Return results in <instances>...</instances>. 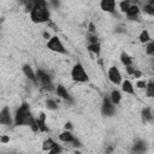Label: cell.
I'll return each mask as SVG.
<instances>
[{
	"label": "cell",
	"instance_id": "1",
	"mask_svg": "<svg viewBox=\"0 0 154 154\" xmlns=\"http://www.w3.org/2000/svg\"><path fill=\"white\" fill-rule=\"evenodd\" d=\"M15 123L16 125H29V126H31L35 123V119L31 116L29 105L27 102H23L22 106H19V108L17 110L15 116Z\"/></svg>",
	"mask_w": 154,
	"mask_h": 154
},
{
	"label": "cell",
	"instance_id": "2",
	"mask_svg": "<svg viewBox=\"0 0 154 154\" xmlns=\"http://www.w3.org/2000/svg\"><path fill=\"white\" fill-rule=\"evenodd\" d=\"M35 5V4H34ZM30 18L34 23H43L49 19V12L47 6H36L30 12Z\"/></svg>",
	"mask_w": 154,
	"mask_h": 154
},
{
	"label": "cell",
	"instance_id": "3",
	"mask_svg": "<svg viewBox=\"0 0 154 154\" xmlns=\"http://www.w3.org/2000/svg\"><path fill=\"white\" fill-rule=\"evenodd\" d=\"M71 76H72V80L75 82H81V83H84V82H88V75L84 70V67L81 65V64H76L73 67H72V71H71Z\"/></svg>",
	"mask_w": 154,
	"mask_h": 154
},
{
	"label": "cell",
	"instance_id": "4",
	"mask_svg": "<svg viewBox=\"0 0 154 154\" xmlns=\"http://www.w3.org/2000/svg\"><path fill=\"white\" fill-rule=\"evenodd\" d=\"M37 80L41 83V86H42L43 89H46V90H53V84H52L51 76L47 72H45L42 70H39L37 71Z\"/></svg>",
	"mask_w": 154,
	"mask_h": 154
},
{
	"label": "cell",
	"instance_id": "5",
	"mask_svg": "<svg viewBox=\"0 0 154 154\" xmlns=\"http://www.w3.org/2000/svg\"><path fill=\"white\" fill-rule=\"evenodd\" d=\"M47 47H48L51 51L57 52V53H66V49H65L64 45L61 43V41H60V39H59L58 36L51 37V40H48Z\"/></svg>",
	"mask_w": 154,
	"mask_h": 154
},
{
	"label": "cell",
	"instance_id": "6",
	"mask_svg": "<svg viewBox=\"0 0 154 154\" xmlns=\"http://www.w3.org/2000/svg\"><path fill=\"white\" fill-rule=\"evenodd\" d=\"M114 112H116L114 104L111 101V99L104 98V101H102V114L107 116V117H111V116L114 114Z\"/></svg>",
	"mask_w": 154,
	"mask_h": 154
},
{
	"label": "cell",
	"instance_id": "7",
	"mask_svg": "<svg viewBox=\"0 0 154 154\" xmlns=\"http://www.w3.org/2000/svg\"><path fill=\"white\" fill-rule=\"evenodd\" d=\"M108 78L113 84H120L122 83V75L118 70V67L112 66L108 70Z\"/></svg>",
	"mask_w": 154,
	"mask_h": 154
},
{
	"label": "cell",
	"instance_id": "8",
	"mask_svg": "<svg viewBox=\"0 0 154 154\" xmlns=\"http://www.w3.org/2000/svg\"><path fill=\"white\" fill-rule=\"evenodd\" d=\"M0 123H1L3 125H11L12 120H11V117H10L9 107H4L1 113H0Z\"/></svg>",
	"mask_w": 154,
	"mask_h": 154
},
{
	"label": "cell",
	"instance_id": "9",
	"mask_svg": "<svg viewBox=\"0 0 154 154\" xmlns=\"http://www.w3.org/2000/svg\"><path fill=\"white\" fill-rule=\"evenodd\" d=\"M100 6H101V9L104 11L113 13L114 12V9H116V1H114V0H102Z\"/></svg>",
	"mask_w": 154,
	"mask_h": 154
},
{
	"label": "cell",
	"instance_id": "10",
	"mask_svg": "<svg viewBox=\"0 0 154 154\" xmlns=\"http://www.w3.org/2000/svg\"><path fill=\"white\" fill-rule=\"evenodd\" d=\"M146 149H147L146 142H144V141H137V142L132 146L131 152H132V154H144Z\"/></svg>",
	"mask_w": 154,
	"mask_h": 154
},
{
	"label": "cell",
	"instance_id": "11",
	"mask_svg": "<svg viewBox=\"0 0 154 154\" xmlns=\"http://www.w3.org/2000/svg\"><path fill=\"white\" fill-rule=\"evenodd\" d=\"M23 72L29 80H31L34 83H37V77L35 76V73H34V71H33L30 65H23Z\"/></svg>",
	"mask_w": 154,
	"mask_h": 154
},
{
	"label": "cell",
	"instance_id": "12",
	"mask_svg": "<svg viewBox=\"0 0 154 154\" xmlns=\"http://www.w3.org/2000/svg\"><path fill=\"white\" fill-rule=\"evenodd\" d=\"M55 92H57V95H58V96H60L61 99H64V100H67V101L72 102V99H71L70 94L67 93V90L65 89V87H63V86H58V87H57V89H55Z\"/></svg>",
	"mask_w": 154,
	"mask_h": 154
},
{
	"label": "cell",
	"instance_id": "13",
	"mask_svg": "<svg viewBox=\"0 0 154 154\" xmlns=\"http://www.w3.org/2000/svg\"><path fill=\"white\" fill-rule=\"evenodd\" d=\"M153 119H154V116H153L152 110H150L149 107L144 108V110L142 111V120H143V123H147V122L152 123Z\"/></svg>",
	"mask_w": 154,
	"mask_h": 154
},
{
	"label": "cell",
	"instance_id": "14",
	"mask_svg": "<svg viewBox=\"0 0 154 154\" xmlns=\"http://www.w3.org/2000/svg\"><path fill=\"white\" fill-rule=\"evenodd\" d=\"M140 13V9H138V6H136V5H131L130 6V9L128 10V12H126V16L129 17V19H134V18H136V16Z\"/></svg>",
	"mask_w": 154,
	"mask_h": 154
},
{
	"label": "cell",
	"instance_id": "15",
	"mask_svg": "<svg viewBox=\"0 0 154 154\" xmlns=\"http://www.w3.org/2000/svg\"><path fill=\"white\" fill-rule=\"evenodd\" d=\"M122 89H123V92H125V93H128V94H134V93H135L134 87H132V83H131L130 81H128V80H125V81L122 83Z\"/></svg>",
	"mask_w": 154,
	"mask_h": 154
},
{
	"label": "cell",
	"instance_id": "16",
	"mask_svg": "<svg viewBox=\"0 0 154 154\" xmlns=\"http://www.w3.org/2000/svg\"><path fill=\"white\" fill-rule=\"evenodd\" d=\"M59 140L63 141V142H72L75 140V137H73V135L70 131L66 130V131H64V132H61L59 135Z\"/></svg>",
	"mask_w": 154,
	"mask_h": 154
},
{
	"label": "cell",
	"instance_id": "17",
	"mask_svg": "<svg viewBox=\"0 0 154 154\" xmlns=\"http://www.w3.org/2000/svg\"><path fill=\"white\" fill-rule=\"evenodd\" d=\"M57 146V143L52 140V138H48V140H46L45 142H43V144H42V150H45V152H49L52 148H54Z\"/></svg>",
	"mask_w": 154,
	"mask_h": 154
},
{
	"label": "cell",
	"instance_id": "18",
	"mask_svg": "<svg viewBox=\"0 0 154 154\" xmlns=\"http://www.w3.org/2000/svg\"><path fill=\"white\" fill-rule=\"evenodd\" d=\"M111 101L114 104V105H118L119 102H120V100H122V95H120V92H118V90H112V93H111Z\"/></svg>",
	"mask_w": 154,
	"mask_h": 154
},
{
	"label": "cell",
	"instance_id": "19",
	"mask_svg": "<svg viewBox=\"0 0 154 154\" xmlns=\"http://www.w3.org/2000/svg\"><path fill=\"white\" fill-rule=\"evenodd\" d=\"M120 60H122V63L125 65V66H130V65H132V59L125 53V52H123L122 54H120Z\"/></svg>",
	"mask_w": 154,
	"mask_h": 154
},
{
	"label": "cell",
	"instance_id": "20",
	"mask_svg": "<svg viewBox=\"0 0 154 154\" xmlns=\"http://www.w3.org/2000/svg\"><path fill=\"white\" fill-rule=\"evenodd\" d=\"M88 51L89 52H92V53H94V54H100V51H101V47H100V45L99 43H94V45H89L88 46Z\"/></svg>",
	"mask_w": 154,
	"mask_h": 154
},
{
	"label": "cell",
	"instance_id": "21",
	"mask_svg": "<svg viewBox=\"0 0 154 154\" xmlns=\"http://www.w3.org/2000/svg\"><path fill=\"white\" fill-rule=\"evenodd\" d=\"M144 12L148 15H154V0H152L147 5H144Z\"/></svg>",
	"mask_w": 154,
	"mask_h": 154
},
{
	"label": "cell",
	"instance_id": "22",
	"mask_svg": "<svg viewBox=\"0 0 154 154\" xmlns=\"http://www.w3.org/2000/svg\"><path fill=\"white\" fill-rule=\"evenodd\" d=\"M140 42H142V43H144V42H148L149 40H150V36H149V33H148V30H143L141 34H140Z\"/></svg>",
	"mask_w": 154,
	"mask_h": 154
},
{
	"label": "cell",
	"instance_id": "23",
	"mask_svg": "<svg viewBox=\"0 0 154 154\" xmlns=\"http://www.w3.org/2000/svg\"><path fill=\"white\" fill-rule=\"evenodd\" d=\"M46 105H47V108L48 110H52V111H55L58 108V104L54 100H52V99H48L46 101Z\"/></svg>",
	"mask_w": 154,
	"mask_h": 154
},
{
	"label": "cell",
	"instance_id": "24",
	"mask_svg": "<svg viewBox=\"0 0 154 154\" xmlns=\"http://www.w3.org/2000/svg\"><path fill=\"white\" fill-rule=\"evenodd\" d=\"M146 94L148 98H154V87H153V82L147 84L146 87Z\"/></svg>",
	"mask_w": 154,
	"mask_h": 154
},
{
	"label": "cell",
	"instance_id": "25",
	"mask_svg": "<svg viewBox=\"0 0 154 154\" xmlns=\"http://www.w3.org/2000/svg\"><path fill=\"white\" fill-rule=\"evenodd\" d=\"M36 123H37V125H39L40 131H43V132L48 131V126L46 125V122H42V120H40V119L37 118V119H36Z\"/></svg>",
	"mask_w": 154,
	"mask_h": 154
},
{
	"label": "cell",
	"instance_id": "26",
	"mask_svg": "<svg viewBox=\"0 0 154 154\" xmlns=\"http://www.w3.org/2000/svg\"><path fill=\"white\" fill-rule=\"evenodd\" d=\"M130 6H131V5H130V3H129V1H122V3L119 4L120 10H122L123 12H125V13H126V12H128V10L130 9Z\"/></svg>",
	"mask_w": 154,
	"mask_h": 154
},
{
	"label": "cell",
	"instance_id": "27",
	"mask_svg": "<svg viewBox=\"0 0 154 154\" xmlns=\"http://www.w3.org/2000/svg\"><path fill=\"white\" fill-rule=\"evenodd\" d=\"M146 53L148 55H154V42H150L148 43L147 48H146Z\"/></svg>",
	"mask_w": 154,
	"mask_h": 154
},
{
	"label": "cell",
	"instance_id": "28",
	"mask_svg": "<svg viewBox=\"0 0 154 154\" xmlns=\"http://www.w3.org/2000/svg\"><path fill=\"white\" fill-rule=\"evenodd\" d=\"M61 150H63V149H61V147L57 144L54 148H52V149L48 152V154H60V153H61Z\"/></svg>",
	"mask_w": 154,
	"mask_h": 154
},
{
	"label": "cell",
	"instance_id": "29",
	"mask_svg": "<svg viewBox=\"0 0 154 154\" xmlns=\"http://www.w3.org/2000/svg\"><path fill=\"white\" fill-rule=\"evenodd\" d=\"M125 69H126V72L129 73V75H134L135 73V67L132 66V65H130V66H125Z\"/></svg>",
	"mask_w": 154,
	"mask_h": 154
},
{
	"label": "cell",
	"instance_id": "30",
	"mask_svg": "<svg viewBox=\"0 0 154 154\" xmlns=\"http://www.w3.org/2000/svg\"><path fill=\"white\" fill-rule=\"evenodd\" d=\"M136 87H137V88H140V89H143V88H146V87H147V83H146L144 81H138V82L136 83Z\"/></svg>",
	"mask_w": 154,
	"mask_h": 154
},
{
	"label": "cell",
	"instance_id": "31",
	"mask_svg": "<svg viewBox=\"0 0 154 154\" xmlns=\"http://www.w3.org/2000/svg\"><path fill=\"white\" fill-rule=\"evenodd\" d=\"M88 40H89V45H94V43H98V36H89L88 37Z\"/></svg>",
	"mask_w": 154,
	"mask_h": 154
},
{
	"label": "cell",
	"instance_id": "32",
	"mask_svg": "<svg viewBox=\"0 0 154 154\" xmlns=\"http://www.w3.org/2000/svg\"><path fill=\"white\" fill-rule=\"evenodd\" d=\"M70 143H72L73 147H80V146H81V142H80L78 140H76V138H75L72 142H70Z\"/></svg>",
	"mask_w": 154,
	"mask_h": 154
},
{
	"label": "cell",
	"instance_id": "33",
	"mask_svg": "<svg viewBox=\"0 0 154 154\" xmlns=\"http://www.w3.org/2000/svg\"><path fill=\"white\" fill-rule=\"evenodd\" d=\"M1 142H3V143L10 142V137H9V136H1Z\"/></svg>",
	"mask_w": 154,
	"mask_h": 154
},
{
	"label": "cell",
	"instance_id": "34",
	"mask_svg": "<svg viewBox=\"0 0 154 154\" xmlns=\"http://www.w3.org/2000/svg\"><path fill=\"white\" fill-rule=\"evenodd\" d=\"M39 119H40V120H42V122H46V114H45L43 112H41V113H40Z\"/></svg>",
	"mask_w": 154,
	"mask_h": 154
},
{
	"label": "cell",
	"instance_id": "35",
	"mask_svg": "<svg viewBox=\"0 0 154 154\" xmlns=\"http://www.w3.org/2000/svg\"><path fill=\"white\" fill-rule=\"evenodd\" d=\"M89 31H90V33H94V31H95V25H94L93 23L89 24Z\"/></svg>",
	"mask_w": 154,
	"mask_h": 154
},
{
	"label": "cell",
	"instance_id": "36",
	"mask_svg": "<svg viewBox=\"0 0 154 154\" xmlns=\"http://www.w3.org/2000/svg\"><path fill=\"white\" fill-rule=\"evenodd\" d=\"M112 152H113V147H111V146H110V147H107V148H106V153H107V154H111Z\"/></svg>",
	"mask_w": 154,
	"mask_h": 154
},
{
	"label": "cell",
	"instance_id": "37",
	"mask_svg": "<svg viewBox=\"0 0 154 154\" xmlns=\"http://www.w3.org/2000/svg\"><path fill=\"white\" fill-rule=\"evenodd\" d=\"M141 75H142V73H141V71H137V70H136V71H135V73H134V76L136 77V78H138V77H141Z\"/></svg>",
	"mask_w": 154,
	"mask_h": 154
},
{
	"label": "cell",
	"instance_id": "38",
	"mask_svg": "<svg viewBox=\"0 0 154 154\" xmlns=\"http://www.w3.org/2000/svg\"><path fill=\"white\" fill-rule=\"evenodd\" d=\"M43 37H45V39H47V40H48V39L51 40V35H49V33L45 31V33H43Z\"/></svg>",
	"mask_w": 154,
	"mask_h": 154
},
{
	"label": "cell",
	"instance_id": "39",
	"mask_svg": "<svg viewBox=\"0 0 154 154\" xmlns=\"http://www.w3.org/2000/svg\"><path fill=\"white\" fill-rule=\"evenodd\" d=\"M71 128H72V124H71V123H66V124H65V129H66V130H70Z\"/></svg>",
	"mask_w": 154,
	"mask_h": 154
},
{
	"label": "cell",
	"instance_id": "40",
	"mask_svg": "<svg viewBox=\"0 0 154 154\" xmlns=\"http://www.w3.org/2000/svg\"><path fill=\"white\" fill-rule=\"evenodd\" d=\"M52 5H53L54 7H58V6H59V1H52Z\"/></svg>",
	"mask_w": 154,
	"mask_h": 154
},
{
	"label": "cell",
	"instance_id": "41",
	"mask_svg": "<svg viewBox=\"0 0 154 154\" xmlns=\"http://www.w3.org/2000/svg\"><path fill=\"white\" fill-rule=\"evenodd\" d=\"M75 154H82L81 152H78V150H75Z\"/></svg>",
	"mask_w": 154,
	"mask_h": 154
},
{
	"label": "cell",
	"instance_id": "42",
	"mask_svg": "<svg viewBox=\"0 0 154 154\" xmlns=\"http://www.w3.org/2000/svg\"><path fill=\"white\" fill-rule=\"evenodd\" d=\"M153 148H154V142H153Z\"/></svg>",
	"mask_w": 154,
	"mask_h": 154
},
{
	"label": "cell",
	"instance_id": "43",
	"mask_svg": "<svg viewBox=\"0 0 154 154\" xmlns=\"http://www.w3.org/2000/svg\"><path fill=\"white\" fill-rule=\"evenodd\" d=\"M153 87H154V82H153Z\"/></svg>",
	"mask_w": 154,
	"mask_h": 154
}]
</instances>
